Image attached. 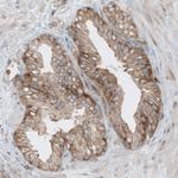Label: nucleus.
I'll return each instance as SVG.
<instances>
[{
    "label": "nucleus",
    "instance_id": "nucleus-4",
    "mask_svg": "<svg viewBox=\"0 0 178 178\" xmlns=\"http://www.w3.org/2000/svg\"><path fill=\"white\" fill-rule=\"evenodd\" d=\"M19 150H20L21 153L25 154V153H27V152L31 151V147H30V146H21V147H19Z\"/></svg>",
    "mask_w": 178,
    "mask_h": 178
},
{
    "label": "nucleus",
    "instance_id": "nucleus-3",
    "mask_svg": "<svg viewBox=\"0 0 178 178\" xmlns=\"http://www.w3.org/2000/svg\"><path fill=\"white\" fill-rule=\"evenodd\" d=\"M126 25V30H128V31H135L137 32V26L133 24V23H127Z\"/></svg>",
    "mask_w": 178,
    "mask_h": 178
},
{
    "label": "nucleus",
    "instance_id": "nucleus-2",
    "mask_svg": "<svg viewBox=\"0 0 178 178\" xmlns=\"http://www.w3.org/2000/svg\"><path fill=\"white\" fill-rule=\"evenodd\" d=\"M124 32H125V34H127L128 37L138 38V32H135V31H128V30H125Z\"/></svg>",
    "mask_w": 178,
    "mask_h": 178
},
{
    "label": "nucleus",
    "instance_id": "nucleus-1",
    "mask_svg": "<svg viewBox=\"0 0 178 178\" xmlns=\"http://www.w3.org/2000/svg\"><path fill=\"white\" fill-rule=\"evenodd\" d=\"M139 111H140L141 114L149 116V114L152 112V108H151V104H149L146 101H143L140 103V109H139Z\"/></svg>",
    "mask_w": 178,
    "mask_h": 178
}]
</instances>
